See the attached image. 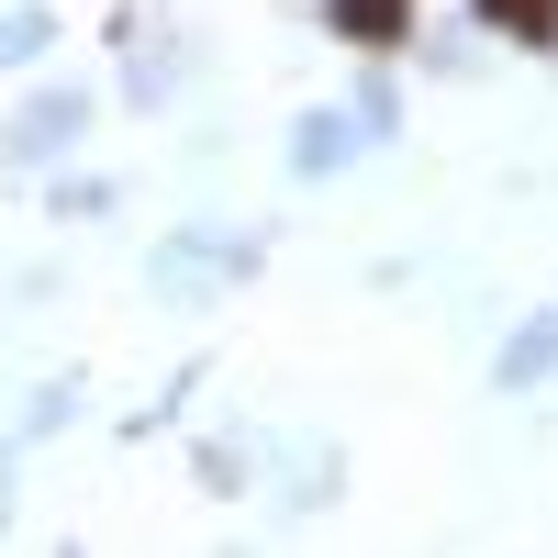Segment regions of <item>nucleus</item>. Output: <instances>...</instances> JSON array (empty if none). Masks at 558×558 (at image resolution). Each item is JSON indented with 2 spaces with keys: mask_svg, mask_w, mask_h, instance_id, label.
<instances>
[{
  "mask_svg": "<svg viewBox=\"0 0 558 558\" xmlns=\"http://www.w3.org/2000/svg\"><path fill=\"white\" fill-rule=\"evenodd\" d=\"M168 89H179V57L168 45H134V101H168Z\"/></svg>",
  "mask_w": 558,
  "mask_h": 558,
  "instance_id": "nucleus-7",
  "label": "nucleus"
},
{
  "mask_svg": "<svg viewBox=\"0 0 558 558\" xmlns=\"http://www.w3.org/2000/svg\"><path fill=\"white\" fill-rule=\"evenodd\" d=\"M45 45H57V23H45V12H0V68H34Z\"/></svg>",
  "mask_w": 558,
  "mask_h": 558,
  "instance_id": "nucleus-5",
  "label": "nucleus"
},
{
  "mask_svg": "<svg viewBox=\"0 0 558 558\" xmlns=\"http://www.w3.org/2000/svg\"><path fill=\"white\" fill-rule=\"evenodd\" d=\"M89 134V89H34L23 123H12V168H45V157H68Z\"/></svg>",
  "mask_w": 558,
  "mask_h": 558,
  "instance_id": "nucleus-2",
  "label": "nucleus"
},
{
  "mask_svg": "<svg viewBox=\"0 0 558 558\" xmlns=\"http://www.w3.org/2000/svg\"><path fill=\"white\" fill-rule=\"evenodd\" d=\"M492 380H502V391H536V380H558V302H547V313H525L514 336H502Z\"/></svg>",
  "mask_w": 558,
  "mask_h": 558,
  "instance_id": "nucleus-3",
  "label": "nucleus"
},
{
  "mask_svg": "<svg viewBox=\"0 0 558 558\" xmlns=\"http://www.w3.org/2000/svg\"><path fill=\"white\" fill-rule=\"evenodd\" d=\"M357 146H368V123H357V112H302V134H291V168H302V179H336Z\"/></svg>",
  "mask_w": 558,
  "mask_h": 558,
  "instance_id": "nucleus-4",
  "label": "nucleus"
},
{
  "mask_svg": "<svg viewBox=\"0 0 558 558\" xmlns=\"http://www.w3.org/2000/svg\"><path fill=\"white\" fill-rule=\"evenodd\" d=\"M246 268H257V235H168L157 246V291L202 302V291H223V279H246Z\"/></svg>",
  "mask_w": 558,
  "mask_h": 558,
  "instance_id": "nucleus-1",
  "label": "nucleus"
},
{
  "mask_svg": "<svg viewBox=\"0 0 558 558\" xmlns=\"http://www.w3.org/2000/svg\"><path fill=\"white\" fill-rule=\"evenodd\" d=\"M336 23H347L357 45H391V34H402V0H336Z\"/></svg>",
  "mask_w": 558,
  "mask_h": 558,
  "instance_id": "nucleus-6",
  "label": "nucleus"
}]
</instances>
